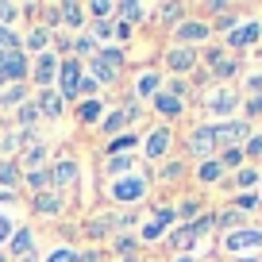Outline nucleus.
Returning <instances> with one entry per match:
<instances>
[{
  "mask_svg": "<svg viewBox=\"0 0 262 262\" xmlns=\"http://www.w3.org/2000/svg\"><path fill=\"white\" fill-rule=\"evenodd\" d=\"M123 62H127V54H123L120 47H100L97 58H89V66H85V74L93 77V81L104 89V85H120L123 77Z\"/></svg>",
  "mask_w": 262,
  "mask_h": 262,
  "instance_id": "obj_1",
  "label": "nucleus"
},
{
  "mask_svg": "<svg viewBox=\"0 0 262 262\" xmlns=\"http://www.w3.org/2000/svg\"><path fill=\"white\" fill-rule=\"evenodd\" d=\"M216 155H220V147H216V123H196L189 131V143H185V162H208Z\"/></svg>",
  "mask_w": 262,
  "mask_h": 262,
  "instance_id": "obj_2",
  "label": "nucleus"
},
{
  "mask_svg": "<svg viewBox=\"0 0 262 262\" xmlns=\"http://www.w3.org/2000/svg\"><path fill=\"white\" fill-rule=\"evenodd\" d=\"M81 77H85V62L81 58H62V66H58V97L66 100V104H74L77 100V85H81Z\"/></svg>",
  "mask_w": 262,
  "mask_h": 262,
  "instance_id": "obj_3",
  "label": "nucleus"
},
{
  "mask_svg": "<svg viewBox=\"0 0 262 262\" xmlns=\"http://www.w3.org/2000/svg\"><path fill=\"white\" fill-rule=\"evenodd\" d=\"M162 62H166V70H170L173 77H185V74H196V62H201V50L196 47H166V54H162Z\"/></svg>",
  "mask_w": 262,
  "mask_h": 262,
  "instance_id": "obj_4",
  "label": "nucleus"
},
{
  "mask_svg": "<svg viewBox=\"0 0 262 262\" xmlns=\"http://www.w3.org/2000/svg\"><path fill=\"white\" fill-rule=\"evenodd\" d=\"M139 143H143V155H147L150 162H158V158H166L173 150V127L170 123H155Z\"/></svg>",
  "mask_w": 262,
  "mask_h": 262,
  "instance_id": "obj_5",
  "label": "nucleus"
},
{
  "mask_svg": "<svg viewBox=\"0 0 262 262\" xmlns=\"http://www.w3.org/2000/svg\"><path fill=\"white\" fill-rule=\"evenodd\" d=\"M150 189L147 178H139V173H127V178H116L112 181V201L116 205H135V201H143Z\"/></svg>",
  "mask_w": 262,
  "mask_h": 262,
  "instance_id": "obj_6",
  "label": "nucleus"
},
{
  "mask_svg": "<svg viewBox=\"0 0 262 262\" xmlns=\"http://www.w3.org/2000/svg\"><path fill=\"white\" fill-rule=\"evenodd\" d=\"M251 139V123L239 116V120H220L216 123V147L220 150H231V147H243Z\"/></svg>",
  "mask_w": 262,
  "mask_h": 262,
  "instance_id": "obj_7",
  "label": "nucleus"
},
{
  "mask_svg": "<svg viewBox=\"0 0 262 262\" xmlns=\"http://www.w3.org/2000/svg\"><path fill=\"white\" fill-rule=\"evenodd\" d=\"M58 66H62V58H58L54 50L31 58V74L27 77H35V89H50V85L58 81Z\"/></svg>",
  "mask_w": 262,
  "mask_h": 262,
  "instance_id": "obj_8",
  "label": "nucleus"
},
{
  "mask_svg": "<svg viewBox=\"0 0 262 262\" xmlns=\"http://www.w3.org/2000/svg\"><path fill=\"white\" fill-rule=\"evenodd\" d=\"M47 170H50V189H54V193L74 189L77 178H81V166H77V158H58V162L47 166Z\"/></svg>",
  "mask_w": 262,
  "mask_h": 262,
  "instance_id": "obj_9",
  "label": "nucleus"
},
{
  "mask_svg": "<svg viewBox=\"0 0 262 262\" xmlns=\"http://www.w3.org/2000/svg\"><path fill=\"white\" fill-rule=\"evenodd\" d=\"M208 35H212V27H208L205 19H178V24H173V39H178V47H201Z\"/></svg>",
  "mask_w": 262,
  "mask_h": 262,
  "instance_id": "obj_10",
  "label": "nucleus"
},
{
  "mask_svg": "<svg viewBox=\"0 0 262 262\" xmlns=\"http://www.w3.org/2000/svg\"><path fill=\"white\" fill-rule=\"evenodd\" d=\"M262 39V19H243L231 35H224V50H243Z\"/></svg>",
  "mask_w": 262,
  "mask_h": 262,
  "instance_id": "obj_11",
  "label": "nucleus"
},
{
  "mask_svg": "<svg viewBox=\"0 0 262 262\" xmlns=\"http://www.w3.org/2000/svg\"><path fill=\"white\" fill-rule=\"evenodd\" d=\"M205 108H208V112H212V116H220V120H224V116H231V112H235V108H239V93L231 89V85H216V89L208 93Z\"/></svg>",
  "mask_w": 262,
  "mask_h": 262,
  "instance_id": "obj_12",
  "label": "nucleus"
},
{
  "mask_svg": "<svg viewBox=\"0 0 262 262\" xmlns=\"http://www.w3.org/2000/svg\"><path fill=\"white\" fill-rule=\"evenodd\" d=\"M220 247L224 251H258L262 247V228H239V231H231V235H224L220 239Z\"/></svg>",
  "mask_w": 262,
  "mask_h": 262,
  "instance_id": "obj_13",
  "label": "nucleus"
},
{
  "mask_svg": "<svg viewBox=\"0 0 262 262\" xmlns=\"http://www.w3.org/2000/svg\"><path fill=\"white\" fill-rule=\"evenodd\" d=\"M62 193H54V189H47V193H35L31 196V212L39 216V220H54L58 212H62Z\"/></svg>",
  "mask_w": 262,
  "mask_h": 262,
  "instance_id": "obj_14",
  "label": "nucleus"
},
{
  "mask_svg": "<svg viewBox=\"0 0 262 262\" xmlns=\"http://www.w3.org/2000/svg\"><path fill=\"white\" fill-rule=\"evenodd\" d=\"M150 108H155V116H162V123H173V120H181V112H185V100H178V97H170V93H158V97H150Z\"/></svg>",
  "mask_w": 262,
  "mask_h": 262,
  "instance_id": "obj_15",
  "label": "nucleus"
},
{
  "mask_svg": "<svg viewBox=\"0 0 262 262\" xmlns=\"http://www.w3.org/2000/svg\"><path fill=\"white\" fill-rule=\"evenodd\" d=\"M74 120L81 123V127H100V120H104V100H100V97H93V100H77Z\"/></svg>",
  "mask_w": 262,
  "mask_h": 262,
  "instance_id": "obj_16",
  "label": "nucleus"
},
{
  "mask_svg": "<svg viewBox=\"0 0 262 262\" xmlns=\"http://www.w3.org/2000/svg\"><path fill=\"white\" fill-rule=\"evenodd\" d=\"M50 39H54V35H50L42 24H31V31L19 39V47H24V54H27V58H35V54H47Z\"/></svg>",
  "mask_w": 262,
  "mask_h": 262,
  "instance_id": "obj_17",
  "label": "nucleus"
},
{
  "mask_svg": "<svg viewBox=\"0 0 262 262\" xmlns=\"http://www.w3.org/2000/svg\"><path fill=\"white\" fill-rule=\"evenodd\" d=\"M35 108H39V116H47V120H58L66 100L58 97V89H35Z\"/></svg>",
  "mask_w": 262,
  "mask_h": 262,
  "instance_id": "obj_18",
  "label": "nucleus"
},
{
  "mask_svg": "<svg viewBox=\"0 0 262 262\" xmlns=\"http://www.w3.org/2000/svg\"><path fill=\"white\" fill-rule=\"evenodd\" d=\"M158 93H162V74H158V70H143V74L135 77V93H131V97L150 100V97H158Z\"/></svg>",
  "mask_w": 262,
  "mask_h": 262,
  "instance_id": "obj_19",
  "label": "nucleus"
},
{
  "mask_svg": "<svg viewBox=\"0 0 262 262\" xmlns=\"http://www.w3.org/2000/svg\"><path fill=\"white\" fill-rule=\"evenodd\" d=\"M8 254L12 258H27V254H35V231L31 228H16L8 239Z\"/></svg>",
  "mask_w": 262,
  "mask_h": 262,
  "instance_id": "obj_20",
  "label": "nucleus"
},
{
  "mask_svg": "<svg viewBox=\"0 0 262 262\" xmlns=\"http://www.w3.org/2000/svg\"><path fill=\"white\" fill-rule=\"evenodd\" d=\"M235 74H239V58L235 54H224V58H216V62L208 66V77H212L216 85H228Z\"/></svg>",
  "mask_w": 262,
  "mask_h": 262,
  "instance_id": "obj_21",
  "label": "nucleus"
},
{
  "mask_svg": "<svg viewBox=\"0 0 262 262\" xmlns=\"http://www.w3.org/2000/svg\"><path fill=\"white\" fill-rule=\"evenodd\" d=\"M135 147H139V135H135V131H123V135H116V139H108V143H104L100 158H112V155H131Z\"/></svg>",
  "mask_w": 262,
  "mask_h": 262,
  "instance_id": "obj_22",
  "label": "nucleus"
},
{
  "mask_svg": "<svg viewBox=\"0 0 262 262\" xmlns=\"http://www.w3.org/2000/svg\"><path fill=\"white\" fill-rule=\"evenodd\" d=\"M112 231H120V220H116V216H97V220L85 224V239H93V243H97V239H108Z\"/></svg>",
  "mask_w": 262,
  "mask_h": 262,
  "instance_id": "obj_23",
  "label": "nucleus"
},
{
  "mask_svg": "<svg viewBox=\"0 0 262 262\" xmlns=\"http://www.w3.org/2000/svg\"><path fill=\"white\" fill-rule=\"evenodd\" d=\"M147 4H139V0H123V4H116V16H120V24H127V27H135V24H143L147 19Z\"/></svg>",
  "mask_w": 262,
  "mask_h": 262,
  "instance_id": "obj_24",
  "label": "nucleus"
},
{
  "mask_svg": "<svg viewBox=\"0 0 262 262\" xmlns=\"http://www.w3.org/2000/svg\"><path fill=\"white\" fill-rule=\"evenodd\" d=\"M19 181H24L19 162H16V158H0V185H4V193H16Z\"/></svg>",
  "mask_w": 262,
  "mask_h": 262,
  "instance_id": "obj_25",
  "label": "nucleus"
},
{
  "mask_svg": "<svg viewBox=\"0 0 262 262\" xmlns=\"http://www.w3.org/2000/svg\"><path fill=\"white\" fill-rule=\"evenodd\" d=\"M85 24H89V19H85V4L66 0V4H62V27H66V31H81Z\"/></svg>",
  "mask_w": 262,
  "mask_h": 262,
  "instance_id": "obj_26",
  "label": "nucleus"
},
{
  "mask_svg": "<svg viewBox=\"0 0 262 262\" xmlns=\"http://www.w3.org/2000/svg\"><path fill=\"white\" fill-rule=\"evenodd\" d=\"M201 185H216V181L228 178V170L220 166V158H208V162H196V173H193Z\"/></svg>",
  "mask_w": 262,
  "mask_h": 262,
  "instance_id": "obj_27",
  "label": "nucleus"
},
{
  "mask_svg": "<svg viewBox=\"0 0 262 262\" xmlns=\"http://www.w3.org/2000/svg\"><path fill=\"white\" fill-rule=\"evenodd\" d=\"M166 247H170V251H178V254H189V251L196 247L193 228H189V224H181V228L173 231V235H166Z\"/></svg>",
  "mask_w": 262,
  "mask_h": 262,
  "instance_id": "obj_28",
  "label": "nucleus"
},
{
  "mask_svg": "<svg viewBox=\"0 0 262 262\" xmlns=\"http://www.w3.org/2000/svg\"><path fill=\"white\" fill-rule=\"evenodd\" d=\"M104 173H108V178H127V173H135V155H112V158H104Z\"/></svg>",
  "mask_w": 262,
  "mask_h": 262,
  "instance_id": "obj_29",
  "label": "nucleus"
},
{
  "mask_svg": "<svg viewBox=\"0 0 262 262\" xmlns=\"http://www.w3.org/2000/svg\"><path fill=\"white\" fill-rule=\"evenodd\" d=\"M173 216H178L181 224H193L196 216H205V201H201V196H185V201H178Z\"/></svg>",
  "mask_w": 262,
  "mask_h": 262,
  "instance_id": "obj_30",
  "label": "nucleus"
},
{
  "mask_svg": "<svg viewBox=\"0 0 262 262\" xmlns=\"http://www.w3.org/2000/svg\"><path fill=\"white\" fill-rule=\"evenodd\" d=\"M39 120H42V116H39V108H35V100H24V104L16 108V127L19 131H35Z\"/></svg>",
  "mask_w": 262,
  "mask_h": 262,
  "instance_id": "obj_31",
  "label": "nucleus"
},
{
  "mask_svg": "<svg viewBox=\"0 0 262 262\" xmlns=\"http://www.w3.org/2000/svg\"><path fill=\"white\" fill-rule=\"evenodd\" d=\"M258 181H262V173L254 170V166H243V170H235V178H231V189H235V193H254Z\"/></svg>",
  "mask_w": 262,
  "mask_h": 262,
  "instance_id": "obj_32",
  "label": "nucleus"
},
{
  "mask_svg": "<svg viewBox=\"0 0 262 262\" xmlns=\"http://www.w3.org/2000/svg\"><path fill=\"white\" fill-rule=\"evenodd\" d=\"M228 208H235V212L251 216V212H258V208H262V193H235V196L228 201Z\"/></svg>",
  "mask_w": 262,
  "mask_h": 262,
  "instance_id": "obj_33",
  "label": "nucleus"
},
{
  "mask_svg": "<svg viewBox=\"0 0 262 262\" xmlns=\"http://www.w3.org/2000/svg\"><path fill=\"white\" fill-rule=\"evenodd\" d=\"M24 100H31V85H8V89L0 93V104H4V112H8V108H19Z\"/></svg>",
  "mask_w": 262,
  "mask_h": 262,
  "instance_id": "obj_34",
  "label": "nucleus"
},
{
  "mask_svg": "<svg viewBox=\"0 0 262 262\" xmlns=\"http://www.w3.org/2000/svg\"><path fill=\"white\" fill-rule=\"evenodd\" d=\"M100 54V42H97V35L93 31H81L74 39V58H97Z\"/></svg>",
  "mask_w": 262,
  "mask_h": 262,
  "instance_id": "obj_35",
  "label": "nucleus"
},
{
  "mask_svg": "<svg viewBox=\"0 0 262 262\" xmlns=\"http://www.w3.org/2000/svg\"><path fill=\"white\" fill-rule=\"evenodd\" d=\"M24 185L31 189V196L47 193V189H50V170H47V166H39V170H24Z\"/></svg>",
  "mask_w": 262,
  "mask_h": 262,
  "instance_id": "obj_36",
  "label": "nucleus"
},
{
  "mask_svg": "<svg viewBox=\"0 0 262 262\" xmlns=\"http://www.w3.org/2000/svg\"><path fill=\"white\" fill-rule=\"evenodd\" d=\"M42 162H47V143H35V147L24 150V158H19V170H39Z\"/></svg>",
  "mask_w": 262,
  "mask_h": 262,
  "instance_id": "obj_37",
  "label": "nucleus"
},
{
  "mask_svg": "<svg viewBox=\"0 0 262 262\" xmlns=\"http://www.w3.org/2000/svg\"><path fill=\"white\" fill-rule=\"evenodd\" d=\"M139 243H166V224L150 216V220L143 224V231H139Z\"/></svg>",
  "mask_w": 262,
  "mask_h": 262,
  "instance_id": "obj_38",
  "label": "nucleus"
},
{
  "mask_svg": "<svg viewBox=\"0 0 262 262\" xmlns=\"http://www.w3.org/2000/svg\"><path fill=\"white\" fill-rule=\"evenodd\" d=\"M239 24H243V16L228 8V12H220V16H216V19H212V24H208V27H212V31H220V35H231V31H235Z\"/></svg>",
  "mask_w": 262,
  "mask_h": 262,
  "instance_id": "obj_39",
  "label": "nucleus"
},
{
  "mask_svg": "<svg viewBox=\"0 0 262 262\" xmlns=\"http://www.w3.org/2000/svg\"><path fill=\"white\" fill-rule=\"evenodd\" d=\"M112 251L120 254V258L139 254V235H112Z\"/></svg>",
  "mask_w": 262,
  "mask_h": 262,
  "instance_id": "obj_40",
  "label": "nucleus"
},
{
  "mask_svg": "<svg viewBox=\"0 0 262 262\" xmlns=\"http://www.w3.org/2000/svg\"><path fill=\"white\" fill-rule=\"evenodd\" d=\"M220 166L224 170H243V162H247V155H243V147H231V150H220Z\"/></svg>",
  "mask_w": 262,
  "mask_h": 262,
  "instance_id": "obj_41",
  "label": "nucleus"
},
{
  "mask_svg": "<svg viewBox=\"0 0 262 262\" xmlns=\"http://www.w3.org/2000/svg\"><path fill=\"white\" fill-rule=\"evenodd\" d=\"M181 173H185V158H178V162H166L162 170H158V181H162V185H173V181H181Z\"/></svg>",
  "mask_w": 262,
  "mask_h": 262,
  "instance_id": "obj_42",
  "label": "nucleus"
},
{
  "mask_svg": "<svg viewBox=\"0 0 262 262\" xmlns=\"http://www.w3.org/2000/svg\"><path fill=\"white\" fill-rule=\"evenodd\" d=\"M85 16H93V24H97V19H112L116 4H108V0H93V4H85Z\"/></svg>",
  "mask_w": 262,
  "mask_h": 262,
  "instance_id": "obj_43",
  "label": "nucleus"
},
{
  "mask_svg": "<svg viewBox=\"0 0 262 262\" xmlns=\"http://www.w3.org/2000/svg\"><path fill=\"white\" fill-rule=\"evenodd\" d=\"M216 216V228H243V212H235V208H220V212H212Z\"/></svg>",
  "mask_w": 262,
  "mask_h": 262,
  "instance_id": "obj_44",
  "label": "nucleus"
},
{
  "mask_svg": "<svg viewBox=\"0 0 262 262\" xmlns=\"http://www.w3.org/2000/svg\"><path fill=\"white\" fill-rule=\"evenodd\" d=\"M166 93L178 97V100H185L189 93H193V81H185V77H170V81H166Z\"/></svg>",
  "mask_w": 262,
  "mask_h": 262,
  "instance_id": "obj_45",
  "label": "nucleus"
},
{
  "mask_svg": "<svg viewBox=\"0 0 262 262\" xmlns=\"http://www.w3.org/2000/svg\"><path fill=\"white\" fill-rule=\"evenodd\" d=\"M189 228H193V235H196V239H205L208 231L216 228V216H212V212H205V216H196V220L189 224Z\"/></svg>",
  "mask_w": 262,
  "mask_h": 262,
  "instance_id": "obj_46",
  "label": "nucleus"
},
{
  "mask_svg": "<svg viewBox=\"0 0 262 262\" xmlns=\"http://www.w3.org/2000/svg\"><path fill=\"white\" fill-rule=\"evenodd\" d=\"M239 108H243V120H247V123H251V120H262V97H247Z\"/></svg>",
  "mask_w": 262,
  "mask_h": 262,
  "instance_id": "obj_47",
  "label": "nucleus"
},
{
  "mask_svg": "<svg viewBox=\"0 0 262 262\" xmlns=\"http://www.w3.org/2000/svg\"><path fill=\"white\" fill-rule=\"evenodd\" d=\"M243 155L251 158V162H254V158H262V131H251V139L243 143Z\"/></svg>",
  "mask_w": 262,
  "mask_h": 262,
  "instance_id": "obj_48",
  "label": "nucleus"
},
{
  "mask_svg": "<svg viewBox=\"0 0 262 262\" xmlns=\"http://www.w3.org/2000/svg\"><path fill=\"white\" fill-rule=\"evenodd\" d=\"M0 50H24L19 47V35L12 27H0Z\"/></svg>",
  "mask_w": 262,
  "mask_h": 262,
  "instance_id": "obj_49",
  "label": "nucleus"
},
{
  "mask_svg": "<svg viewBox=\"0 0 262 262\" xmlns=\"http://www.w3.org/2000/svg\"><path fill=\"white\" fill-rule=\"evenodd\" d=\"M181 12H185V8H181V4H158V8H155V12H150V16H155V19H158V16H162V24H173V19H170V16H181Z\"/></svg>",
  "mask_w": 262,
  "mask_h": 262,
  "instance_id": "obj_50",
  "label": "nucleus"
},
{
  "mask_svg": "<svg viewBox=\"0 0 262 262\" xmlns=\"http://www.w3.org/2000/svg\"><path fill=\"white\" fill-rule=\"evenodd\" d=\"M93 35H97V42L112 39V35H116V19H97V24H93Z\"/></svg>",
  "mask_w": 262,
  "mask_h": 262,
  "instance_id": "obj_51",
  "label": "nucleus"
},
{
  "mask_svg": "<svg viewBox=\"0 0 262 262\" xmlns=\"http://www.w3.org/2000/svg\"><path fill=\"white\" fill-rule=\"evenodd\" d=\"M47 262H77V251H70V247H54V254H50Z\"/></svg>",
  "mask_w": 262,
  "mask_h": 262,
  "instance_id": "obj_52",
  "label": "nucleus"
},
{
  "mask_svg": "<svg viewBox=\"0 0 262 262\" xmlns=\"http://www.w3.org/2000/svg\"><path fill=\"white\" fill-rule=\"evenodd\" d=\"M243 89H247V97H262V74L247 77V81H243Z\"/></svg>",
  "mask_w": 262,
  "mask_h": 262,
  "instance_id": "obj_53",
  "label": "nucleus"
},
{
  "mask_svg": "<svg viewBox=\"0 0 262 262\" xmlns=\"http://www.w3.org/2000/svg\"><path fill=\"white\" fill-rule=\"evenodd\" d=\"M131 31H135V27H127V24H120V19H116V35H120V39H123V42H127V39H131Z\"/></svg>",
  "mask_w": 262,
  "mask_h": 262,
  "instance_id": "obj_54",
  "label": "nucleus"
},
{
  "mask_svg": "<svg viewBox=\"0 0 262 262\" xmlns=\"http://www.w3.org/2000/svg\"><path fill=\"white\" fill-rule=\"evenodd\" d=\"M77 262H100V251H85V254H77Z\"/></svg>",
  "mask_w": 262,
  "mask_h": 262,
  "instance_id": "obj_55",
  "label": "nucleus"
},
{
  "mask_svg": "<svg viewBox=\"0 0 262 262\" xmlns=\"http://www.w3.org/2000/svg\"><path fill=\"white\" fill-rule=\"evenodd\" d=\"M4 239H12V224L8 220H0V243H4Z\"/></svg>",
  "mask_w": 262,
  "mask_h": 262,
  "instance_id": "obj_56",
  "label": "nucleus"
},
{
  "mask_svg": "<svg viewBox=\"0 0 262 262\" xmlns=\"http://www.w3.org/2000/svg\"><path fill=\"white\" fill-rule=\"evenodd\" d=\"M173 262H196L193 254H173Z\"/></svg>",
  "mask_w": 262,
  "mask_h": 262,
  "instance_id": "obj_57",
  "label": "nucleus"
},
{
  "mask_svg": "<svg viewBox=\"0 0 262 262\" xmlns=\"http://www.w3.org/2000/svg\"><path fill=\"white\" fill-rule=\"evenodd\" d=\"M16 262H39V254H27V258H16Z\"/></svg>",
  "mask_w": 262,
  "mask_h": 262,
  "instance_id": "obj_58",
  "label": "nucleus"
},
{
  "mask_svg": "<svg viewBox=\"0 0 262 262\" xmlns=\"http://www.w3.org/2000/svg\"><path fill=\"white\" fill-rule=\"evenodd\" d=\"M120 262H139V254H131V258H120Z\"/></svg>",
  "mask_w": 262,
  "mask_h": 262,
  "instance_id": "obj_59",
  "label": "nucleus"
},
{
  "mask_svg": "<svg viewBox=\"0 0 262 262\" xmlns=\"http://www.w3.org/2000/svg\"><path fill=\"white\" fill-rule=\"evenodd\" d=\"M0 116H4V104H0Z\"/></svg>",
  "mask_w": 262,
  "mask_h": 262,
  "instance_id": "obj_60",
  "label": "nucleus"
},
{
  "mask_svg": "<svg viewBox=\"0 0 262 262\" xmlns=\"http://www.w3.org/2000/svg\"><path fill=\"white\" fill-rule=\"evenodd\" d=\"M0 262H8V258H4V254H0Z\"/></svg>",
  "mask_w": 262,
  "mask_h": 262,
  "instance_id": "obj_61",
  "label": "nucleus"
}]
</instances>
